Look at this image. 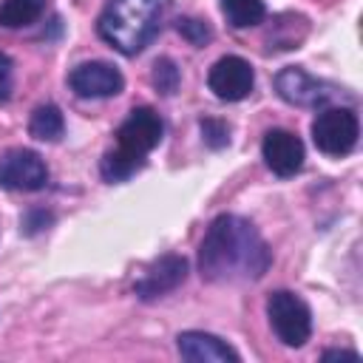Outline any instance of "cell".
Returning a JSON list of instances; mask_svg holds the SVG:
<instances>
[{"label":"cell","mask_w":363,"mask_h":363,"mask_svg":"<svg viewBox=\"0 0 363 363\" xmlns=\"http://www.w3.org/2000/svg\"><path fill=\"white\" fill-rule=\"evenodd\" d=\"M272 264V250L261 233L241 216L224 213L213 218L199 247V272L210 284L258 281Z\"/></svg>","instance_id":"cell-1"},{"label":"cell","mask_w":363,"mask_h":363,"mask_svg":"<svg viewBox=\"0 0 363 363\" xmlns=\"http://www.w3.org/2000/svg\"><path fill=\"white\" fill-rule=\"evenodd\" d=\"M170 0H108L96 31L99 37L125 57H133L150 45L159 34Z\"/></svg>","instance_id":"cell-2"},{"label":"cell","mask_w":363,"mask_h":363,"mask_svg":"<svg viewBox=\"0 0 363 363\" xmlns=\"http://www.w3.org/2000/svg\"><path fill=\"white\" fill-rule=\"evenodd\" d=\"M267 318L284 346L298 349L312 335V312H309L306 301L289 289H275L267 298Z\"/></svg>","instance_id":"cell-3"},{"label":"cell","mask_w":363,"mask_h":363,"mask_svg":"<svg viewBox=\"0 0 363 363\" xmlns=\"http://www.w3.org/2000/svg\"><path fill=\"white\" fill-rule=\"evenodd\" d=\"M360 122L352 108H323L312 122V142L326 156H346L354 150Z\"/></svg>","instance_id":"cell-4"},{"label":"cell","mask_w":363,"mask_h":363,"mask_svg":"<svg viewBox=\"0 0 363 363\" xmlns=\"http://www.w3.org/2000/svg\"><path fill=\"white\" fill-rule=\"evenodd\" d=\"M48 184V167L40 153L28 147H11L0 156V187L34 193Z\"/></svg>","instance_id":"cell-5"},{"label":"cell","mask_w":363,"mask_h":363,"mask_svg":"<svg viewBox=\"0 0 363 363\" xmlns=\"http://www.w3.org/2000/svg\"><path fill=\"white\" fill-rule=\"evenodd\" d=\"M275 91L284 102L298 105V108H323L335 96V85L312 77L309 71H303L298 65L281 68L275 74Z\"/></svg>","instance_id":"cell-6"},{"label":"cell","mask_w":363,"mask_h":363,"mask_svg":"<svg viewBox=\"0 0 363 363\" xmlns=\"http://www.w3.org/2000/svg\"><path fill=\"white\" fill-rule=\"evenodd\" d=\"M68 85L82 99H108V96L122 94L125 77L119 74L116 65L105 60H91V62H79L68 74Z\"/></svg>","instance_id":"cell-7"},{"label":"cell","mask_w":363,"mask_h":363,"mask_svg":"<svg viewBox=\"0 0 363 363\" xmlns=\"http://www.w3.org/2000/svg\"><path fill=\"white\" fill-rule=\"evenodd\" d=\"M207 85L218 99L238 102V99L250 96V91L255 85V71L244 57L227 54V57L213 62V68L207 74Z\"/></svg>","instance_id":"cell-8"},{"label":"cell","mask_w":363,"mask_h":363,"mask_svg":"<svg viewBox=\"0 0 363 363\" xmlns=\"http://www.w3.org/2000/svg\"><path fill=\"white\" fill-rule=\"evenodd\" d=\"M184 281H187V258L176 255V252H167V255L156 258L142 272V278L133 284V292L142 301H156V298L179 289Z\"/></svg>","instance_id":"cell-9"},{"label":"cell","mask_w":363,"mask_h":363,"mask_svg":"<svg viewBox=\"0 0 363 363\" xmlns=\"http://www.w3.org/2000/svg\"><path fill=\"white\" fill-rule=\"evenodd\" d=\"M162 136H164V122L147 105L133 108L128 113V119L119 125V130H116L119 145L128 147V150H133V153H142V156H147L153 147H159Z\"/></svg>","instance_id":"cell-10"},{"label":"cell","mask_w":363,"mask_h":363,"mask_svg":"<svg viewBox=\"0 0 363 363\" xmlns=\"http://www.w3.org/2000/svg\"><path fill=\"white\" fill-rule=\"evenodd\" d=\"M261 153L275 176H295L303 167V142L292 130L284 128L267 130L261 142Z\"/></svg>","instance_id":"cell-11"},{"label":"cell","mask_w":363,"mask_h":363,"mask_svg":"<svg viewBox=\"0 0 363 363\" xmlns=\"http://www.w3.org/2000/svg\"><path fill=\"white\" fill-rule=\"evenodd\" d=\"M176 349L184 360H193V363H238L241 354L221 337L210 335V332H182L176 337Z\"/></svg>","instance_id":"cell-12"},{"label":"cell","mask_w":363,"mask_h":363,"mask_svg":"<svg viewBox=\"0 0 363 363\" xmlns=\"http://www.w3.org/2000/svg\"><path fill=\"white\" fill-rule=\"evenodd\" d=\"M142 167H145V156L142 153H133V150H128L122 145H116L113 150H108L102 156V162H99V173H102L105 182H125V179H130Z\"/></svg>","instance_id":"cell-13"},{"label":"cell","mask_w":363,"mask_h":363,"mask_svg":"<svg viewBox=\"0 0 363 363\" xmlns=\"http://www.w3.org/2000/svg\"><path fill=\"white\" fill-rule=\"evenodd\" d=\"M309 26H306V17L301 14H281L275 23H272V31L267 34V43L269 48H298L301 40L306 37Z\"/></svg>","instance_id":"cell-14"},{"label":"cell","mask_w":363,"mask_h":363,"mask_svg":"<svg viewBox=\"0 0 363 363\" xmlns=\"http://www.w3.org/2000/svg\"><path fill=\"white\" fill-rule=\"evenodd\" d=\"M28 133L40 142H57L62 133H65V119H62V111L57 105H40L34 113H31V122H28Z\"/></svg>","instance_id":"cell-15"},{"label":"cell","mask_w":363,"mask_h":363,"mask_svg":"<svg viewBox=\"0 0 363 363\" xmlns=\"http://www.w3.org/2000/svg\"><path fill=\"white\" fill-rule=\"evenodd\" d=\"M45 11V0H3L0 3V26L3 28H23L40 20Z\"/></svg>","instance_id":"cell-16"},{"label":"cell","mask_w":363,"mask_h":363,"mask_svg":"<svg viewBox=\"0 0 363 363\" xmlns=\"http://www.w3.org/2000/svg\"><path fill=\"white\" fill-rule=\"evenodd\" d=\"M221 11L233 28H250L267 17L264 0H221Z\"/></svg>","instance_id":"cell-17"},{"label":"cell","mask_w":363,"mask_h":363,"mask_svg":"<svg viewBox=\"0 0 363 363\" xmlns=\"http://www.w3.org/2000/svg\"><path fill=\"white\" fill-rule=\"evenodd\" d=\"M150 82L159 94L170 96L179 91V82H182V74H179V65L170 60V57H159L153 62V74H150Z\"/></svg>","instance_id":"cell-18"},{"label":"cell","mask_w":363,"mask_h":363,"mask_svg":"<svg viewBox=\"0 0 363 363\" xmlns=\"http://www.w3.org/2000/svg\"><path fill=\"white\" fill-rule=\"evenodd\" d=\"M176 31H179L190 45H204V43L213 40V28H210L204 20H199V17H179V20H176Z\"/></svg>","instance_id":"cell-19"},{"label":"cell","mask_w":363,"mask_h":363,"mask_svg":"<svg viewBox=\"0 0 363 363\" xmlns=\"http://www.w3.org/2000/svg\"><path fill=\"white\" fill-rule=\"evenodd\" d=\"M199 128H201V139H204V145H207V147L221 150V147H227V145H230V128H227V122L207 116V119H201V122H199Z\"/></svg>","instance_id":"cell-20"},{"label":"cell","mask_w":363,"mask_h":363,"mask_svg":"<svg viewBox=\"0 0 363 363\" xmlns=\"http://www.w3.org/2000/svg\"><path fill=\"white\" fill-rule=\"evenodd\" d=\"M54 221V216L51 213H45V210H28L23 218H20V224H23V233L26 235H34V233H40V230H48V224Z\"/></svg>","instance_id":"cell-21"},{"label":"cell","mask_w":363,"mask_h":363,"mask_svg":"<svg viewBox=\"0 0 363 363\" xmlns=\"http://www.w3.org/2000/svg\"><path fill=\"white\" fill-rule=\"evenodd\" d=\"M11 88H14V62L9 54L0 51V102L11 96Z\"/></svg>","instance_id":"cell-22"},{"label":"cell","mask_w":363,"mask_h":363,"mask_svg":"<svg viewBox=\"0 0 363 363\" xmlns=\"http://www.w3.org/2000/svg\"><path fill=\"white\" fill-rule=\"evenodd\" d=\"M323 360H360L357 352H349V349H326L323 352Z\"/></svg>","instance_id":"cell-23"}]
</instances>
